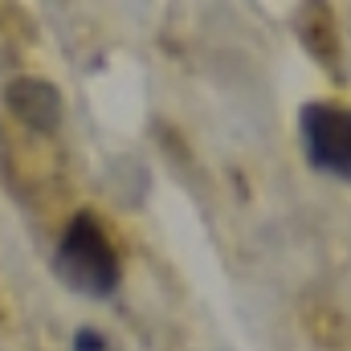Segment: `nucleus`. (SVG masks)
<instances>
[{
    "label": "nucleus",
    "mask_w": 351,
    "mask_h": 351,
    "mask_svg": "<svg viewBox=\"0 0 351 351\" xmlns=\"http://www.w3.org/2000/svg\"><path fill=\"white\" fill-rule=\"evenodd\" d=\"M53 269L78 294H90V298L114 294V286H119V254H114L110 237L102 233V225L90 213H78L66 225V233L58 241V254H53Z\"/></svg>",
    "instance_id": "1"
},
{
    "label": "nucleus",
    "mask_w": 351,
    "mask_h": 351,
    "mask_svg": "<svg viewBox=\"0 0 351 351\" xmlns=\"http://www.w3.org/2000/svg\"><path fill=\"white\" fill-rule=\"evenodd\" d=\"M302 147L315 172H327L351 184V106L306 102L302 106Z\"/></svg>",
    "instance_id": "2"
},
{
    "label": "nucleus",
    "mask_w": 351,
    "mask_h": 351,
    "mask_svg": "<svg viewBox=\"0 0 351 351\" xmlns=\"http://www.w3.org/2000/svg\"><path fill=\"white\" fill-rule=\"evenodd\" d=\"M8 106H12L25 123H33V127H41V131H53L58 119H62V98H58V90L49 86V82H41V78H16V82L8 86Z\"/></svg>",
    "instance_id": "3"
},
{
    "label": "nucleus",
    "mask_w": 351,
    "mask_h": 351,
    "mask_svg": "<svg viewBox=\"0 0 351 351\" xmlns=\"http://www.w3.org/2000/svg\"><path fill=\"white\" fill-rule=\"evenodd\" d=\"M74 351H110V343H106V335H98V331H78L74 335Z\"/></svg>",
    "instance_id": "4"
}]
</instances>
